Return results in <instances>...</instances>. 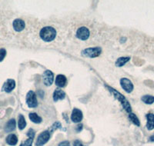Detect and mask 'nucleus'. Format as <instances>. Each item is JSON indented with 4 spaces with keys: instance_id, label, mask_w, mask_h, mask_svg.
I'll use <instances>...</instances> for the list:
<instances>
[{
    "instance_id": "14",
    "label": "nucleus",
    "mask_w": 154,
    "mask_h": 146,
    "mask_svg": "<svg viewBox=\"0 0 154 146\" xmlns=\"http://www.w3.org/2000/svg\"><path fill=\"white\" fill-rule=\"evenodd\" d=\"M16 120H15L14 118H12V119H10V120L6 123L4 130H5V132H11L16 129Z\"/></svg>"
},
{
    "instance_id": "17",
    "label": "nucleus",
    "mask_w": 154,
    "mask_h": 146,
    "mask_svg": "<svg viewBox=\"0 0 154 146\" xmlns=\"http://www.w3.org/2000/svg\"><path fill=\"white\" fill-rule=\"evenodd\" d=\"M29 118L32 122H34V123H35V124H39L42 122V118L38 116L36 113H33V112L30 113L29 114Z\"/></svg>"
},
{
    "instance_id": "21",
    "label": "nucleus",
    "mask_w": 154,
    "mask_h": 146,
    "mask_svg": "<svg viewBox=\"0 0 154 146\" xmlns=\"http://www.w3.org/2000/svg\"><path fill=\"white\" fill-rule=\"evenodd\" d=\"M129 118H130V119L132 121V122H133V124H135V125H137V126H140V121H139L138 118H137V115H135V114L130 113V115H129Z\"/></svg>"
},
{
    "instance_id": "15",
    "label": "nucleus",
    "mask_w": 154,
    "mask_h": 146,
    "mask_svg": "<svg viewBox=\"0 0 154 146\" xmlns=\"http://www.w3.org/2000/svg\"><path fill=\"white\" fill-rule=\"evenodd\" d=\"M147 124L146 128L148 130H152L154 129V115L152 113H149L146 115Z\"/></svg>"
},
{
    "instance_id": "8",
    "label": "nucleus",
    "mask_w": 154,
    "mask_h": 146,
    "mask_svg": "<svg viewBox=\"0 0 154 146\" xmlns=\"http://www.w3.org/2000/svg\"><path fill=\"white\" fill-rule=\"evenodd\" d=\"M53 80H54V75H53V73L52 72L49 70H46L45 71L43 74V81L44 84L46 85V86H50L52 84H53Z\"/></svg>"
},
{
    "instance_id": "6",
    "label": "nucleus",
    "mask_w": 154,
    "mask_h": 146,
    "mask_svg": "<svg viewBox=\"0 0 154 146\" xmlns=\"http://www.w3.org/2000/svg\"><path fill=\"white\" fill-rule=\"evenodd\" d=\"M89 31L86 27H80L76 32V37L81 40H86L89 37Z\"/></svg>"
},
{
    "instance_id": "28",
    "label": "nucleus",
    "mask_w": 154,
    "mask_h": 146,
    "mask_svg": "<svg viewBox=\"0 0 154 146\" xmlns=\"http://www.w3.org/2000/svg\"><path fill=\"white\" fill-rule=\"evenodd\" d=\"M82 129V124H80V125H79L78 126H76V131H77V132H80Z\"/></svg>"
},
{
    "instance_id": "12",
    "label": "nucleus",
    "mask_w": 154,
    "mask_h": 146,
    "mask_svg": "<svg viewBox=\"0 0 154 146\" xmlns=\"http://www.w3.org/2000/svg\"><path fill=\"white\" fill-rule=\"evenodd\" d=\"M66 93L63 90L60 89H56L53 93V100L55 102H57L59 100H63L65 99Z\"/></svg>"
},
{
    "instance_id": "11",
    "label": "nucleus",
    "mask_w": 154,
    "mask_h": 146,
    "mask_svg": "<svg viewBox=\"0 0 154 146\" xmlns=\"http://www.w3.org/2000/svg\"><path fill=\"white\" fill-rule=\"evenodd\" d=\"M25 26H26V24H25L24 21L22 20V19H17L13 22V28L16 32L23 31L25 29Z\"/></svg>"
},
{
    "instance_id": "18",
    "label": "nucleus",
    "mask_w": 154,
    "mask_h": 146,
    "mask_svg": "<svg viewBox=\"0 0 154 146\" xmlns=\"http://www.w3.org/2000/svg\"><path fill=\"white\" fill-rule=\"evenodd\" d=\"M18 126L20 130H23L26 126V122L25 120V118L23 115H20L19 116V121H18Z\"/></svg>"
},
{
    "instance_id": "23",
    "label": "nucleus",
    "mask_w": 154,
    "mask_h": 146,
    "mask_svg": "<svg viewBox=\"0 0 154 146\" xmlns=\"http://www.w3.org/2000/svg\"><path fill=\"white\" fill-rule=\"evenodd\" d=\"M5 56H6V50L5 49H0V62L3 61Z\"/></svg>"
},
{
    "instance_id": "9",
    "label": "nucleus",
    "mask_w": 154,
    "mask_h": 146,
    "mask_svg": "<svg viewBox=\"0 0 154 146\" xmlns=\"http://www.w3.org/2000/svg\"><path fill=\"white\" fill-rule=\"evenodd\" d=\"M15 87H16V82H15V81L13 80V79H8V80L4 83L2 90L5 91V92L9 93V92H11L15 89Z\"/></svg>"
},
{
    "instance_id": "2",
    "label": "nucleus",
    "mask_w": 154,
    "mask_h": 146,
    "mask_svg": "<svg viewBox=\"0 0 154 146\" xmlns=\"http://www.w3.org/2000/svg\"><path fill=\"white\" fill-rule=\"evenodd\" d=\"M56 35V31L55 29L50 26L44 27L40 31V37L45 42H51L53 41Z\"/></svg>"
},
{
    "instance_id": "22",
    "label": "nucleus",
    "mask_w": 154,
    "mask_h": 146,
    "mask_svg": "<svg viewBox=\"0 0 154 146\" xmlns=\"http://www.w3.org/2000/svg\"><path fill=\"white\" fill-rule=\"evenodd\" d=\"M32 141H33V138H29L26 141H23V142H22L21 144H20V146H32Z\"/></svg>"
},
{
    "instance_id": "1",
    "label": "nucleus",
    "mask_w": 154,
    "mask_h": 146,
    "mask_svg": "<svg viewBox=\"0 0 154 146\" xmlns=\"http://www.w3.org/2000/svg\"><path fill=\"white\" fill-rule=\"evenodd\" d=\"M107 88H108V89L111 92V93H112L114 96V97L116 98V99H118L119 101V102L122 104V105H123V108H124L125 110H126V111H127L128 113H131V111H132V108H131V106H130V103H129V102L126 100V99L125 98V96H123V95L120 94L119 92H117L116 90H115V89H113L112 88L109 87V86H106Z\"/></svg>"
},
{
    "instance_id": "29",
    "label": "nucleus",
    "mask_w": 154,
    "mask_h": 146,
    "mask_svg": "<svg viewBox=\"0 0 154 146\" xmlns=\"http://www.w3.org/2000/svg\"><path fill=\"white\" fill-rule=\"evenodd\" d=\"M149 141H154V135H153L151 136L150 138H149Z\"/></svg>"
},
{
    "instance_id": "3",
    "label": "nucleus",
    "mask_w": 154,
    "mask_h": 146,
    "mask_svg": "<svg viewBox=\"0 0 154 146\" xmlns=\"http://www.w3.org/2000/svg\"><path fill=\"white\" fill-rule=\"evenodd\" d=\"M102 52V49L100 47H94L86 49L85 50L82 51V55L83 56L89 58L98 57Z\"/></svg>"
},
{
    "instance_id": "24",
    "label": "nucleus",
    "mask_w": 154,
    "mask_h": 146,
    "mask_svg": "<svg viewBox=\"0 0 154 146\" xmlns=\"http://www.w3.org/2000/svg\"><path fill=\"white\" fill-rule=\"evenodd\" d=\"M61 127V123L59 122H55L54 124L53 125V126L51 127V132H53V131H55L56 129H59V128Z\"/></svg>"
},
{
    "instance_id": "10",
    "label": "nucleus",
    "mask_w": 154,
    "mask_h": 146,
    "mask_svg": "<svg viewBox=\"0 0 154 146\" xmlns=\"http://www.w3.org/2000/svg\"><path fill=\"white\" fill-rule=\"evenodd\" d=\"M71 119L73 122H80L82 119V112L78 108H74L71 115Z\"/></svg>"
},
{
    "instance_id": "5",
    "label": "nucleus",
    "mask_w": 154,
    "mask_h": 146,
    "mask_svg": "<svg viewBox=\"0 0 154 146\" xmlns=\"http://www.w3.org/2000/svg\"><path fill=\"white\" fill-rule=\"evenodd\" d=\"M49 138H50V133H49V132H48V131H44L43 132H42V133L38 135L36 142H35V145H43V144H45L46 143L48 142Z\"/></svg>"
},
{
    "instance_id": "13",
    "label": "nucleus",
    "mask_w": 154,
    "mask_h": 146,
    "mask_svg": "<svg viewBox=\"0 0 154 146\" xmlns=\"http://www.w3.org/2000/svg\"><path fill=\"white\" fill-rule=\"evenodd\" d=\"M56 85L58 87L63 88L66 85V78L65 75H58L56 78Z\"/></svg>"
},
{
    "instance_id": "20",
    "label": "nucleus",
    "mask_w": 154,
    "mask_h": 146,
    "mask_svg": "<svg viewBox=\"0 0 154 146\" xmlns=\"http://www.w3.org/2000/svg\"><path fill=\"white\" fill-rule=\"evenodd\" d=\"M141 99L146 104H152L154 102V97L152 96H144Z\"/></svg>"
},
{
    "instance_id": "25",
    "label": "nucleus",
    "mask_w": 154,
    "mask_h": 146,
    "mask_svg": "<svg viewBox=\"0 0 154 146\" xmlns=\"http://www.w3.org/2000/svg\"><path fill=\"white\" fill-rule=\"evenodd\" d=\"M35 131L33 130V129H30L28 131V133H27V135L29 136V138H34V137H35Z\"/></svg>"
},
{
    "instance_id": "19",
    "label": "nucleus",
    "mask_w": 154,
    "mask_h": 146,
    "mask_svg": "<svg viewBox=\"0 0 154 146\" xmlns=\"http://www.w3.org/2000/svg\"><path fill=\"white\" fill-rule=\"evenodd\" d=\"M130 59V57H121L117 59V61L116 62V65L118 66V67H121V66H123L126 62H127Z\"/></svg>"
},
{
    "instance_id": "4",
    "label": "nucleus",
    "mask_w": 154,
    "mask_h": 146,
    "mask_svg": "<svg viewBox=\"0 0 154 146\" xmlns=\"http://www.w3.org/2000/svg\"><path fill=\"white\" fill-rule=\"evenodd\" d=\"M26 102L27 105L29 108H35L38 105V102H37L36 96H35V92L32 91H29L28 92L26 96Z\"/></svg>"
},
{
    "instance_id": "7",
    "label": "nucleus",
    "mask_w": 154,
    "mask_h": 146,
    "mask_svg": "<svg viewBox=\"0 0 154 146\" xmlns=\"http://www.w3.org/2000/svg\"><path fill=\"white\" fill-rule=\"evenodd\" d=\"M120 85L123 89L126 91L127 93H130L133 90V85L130 79L126 78H121Z\"/></svg>"
},
{
    "instance_id": "26",
    "label": "nucleus",
    "mask_w": 154,
    "mask_h": 146,
    "mask_svg": "<svg viewBox=\"0 0 154 146\" xmlns=\"http://www.w3.org/2000/svg\"><path fill=\"white\" fill-rule=\"evenodd\" d=\"M59 146H70V143L68 141H62L59 144Z\"/></svg>"
},
{
    "instance_id": "16",
    "label": "nucleus",
    "mask_w": 154,
    "mask_h": 146,
    "mask_svg": "<svg viewBox=\"0 0 154 146\" xmlns=\"http://www.w3.org/2000/svg\"><path fill=\"white\" fill-rule=\"evenodd\" d=\"M6 142L9 145H16L18 142V138L16 135L10 134L6 137Z\"/></svg>"
},
{
    "instance_id": "27",
    "label": "nucleus",
    "mask_w": 154,
    "mask_h": 146,
    "mask_svg": "<svg viewBox=\"0 0 154 146\" xmlns=\"http://www.w3.org/2000/svg\"><path fill=\"white\" fill-rule=\"evenodd\" d=\"M73 146H84V145L82 144V142H81L80 141H78V140H76V141H74Z\"/></svg>"
}]
</instances>
